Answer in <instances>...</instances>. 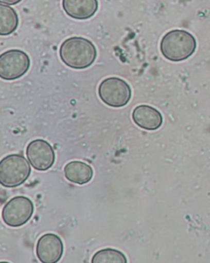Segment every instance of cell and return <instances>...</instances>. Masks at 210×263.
<instances>
[{
	"instance_id": "cell-1",
	"label": "cell",
	"mask_w": 210,
	"mask_h": 263,
	"mask_svg": "<svg viewBox=\"0 0 210 263\" xmlns=\"http://www.w3.org/2000/svg\"><path fill=\"white\" fill-rule=\"evenodd\" d=\"M59 56L65 65L77 70L91 67L97 58L95 45L83 37H71L63 41L59 49Z\"/></svg>"
},
{
	"instance_id": "cell-2",
	"label": "cell",
	"mask_w": 210,
	"mask_h": 263,
	"mask_svg": "<svg viewBox=\"0 0 210 263\" xmlns=\"http://www.w3.org/2000/svg\"><path fill=\"white\" fill-rule=\"evenodd\" d=\"M197 43L193 34L184 30H172L164 34L160 42L162 54L171 62H182L196 52Z\"/></svg>"
},
{
	"instance_id": "cell-3",
	"label": "cell",
	"mask_w": 210,
	"mask_h": 263,
	"mask_svg": "<svg viewBox=\"0 0 210 263\" xmlns=\"http://www.w3.org/2000/svg\"><path fill=\"white\" fill-rule=\"evenodd\" d=\"M31 167L28 161L21 154H11L0 162V183L7 188H15L26 182Z\"/></svg>"
},
{
	"instance_id": "cell-4",
	"label": "cell",
	"mask_w": 210,
	"mask_h": 263,
	"mask_svg": "<svg viewBox=\"0 0 210 263\" xmlns=\"http://www.w3.org/2000/svg\"><path fill=\"white\" fill-rule=\"evenodd\" d=\"M99 96L103 103L112 107H122L131 99V89L127 81L118 77H109L99 86Z\"/></svg>"
},
{
	"instance_id": "cell-5",
	"label": "cell",
	"mask_w": 210,
	"mask_h": 263,
	"mask_svg": "<svg viewBox=\"0 0 210 263\" xmlns=\"http://www.w3.org/2000/svg\"><path fill=\"white\" fill-rule=\"evenodd\" d=\"M34 214V204L30 198L16 196L11 198L4 205L2 211V219L7 226L20 227L30 221Z\"/></svg>"
},
{
	"instance_id": "cell-6",
	"label": "cell",
	"mask_w": 210,
	"mask_h": 263,
	"mask_svg": "<svg viewBox=\"0 0 210 263\" xmlns=\"http://www.w3.org/2000/svg\"><path fill=\"white\" fill-rule=\"evenodd\" d=\"M30 60L28 54L19 49L6 51L0 56V77L5 81H14L28 71Z\"/></svg>"
},
{
	"instance_id": "cell-7",
	"label": "cell",
	"mask_w": 210,
	"mask_h": 263,
	"mask_svg": "<svg viewBox=\"0 0 210 263\" xmlns=\"http://www.w3.org/2000/svg\"><path fill=\"white\" fill-rule=\"evenodd\" d=\"M26 153L30 165L39 172L49 170L55 164V150L46 140H33L26 147Z\"/></svg>"
},
{
	"instance_id": "cell-8",
	"label": "cell",
	"mask_w": 210,
	"mask_h": 263,
	"mask_svg": "<svg viewBox=\"0 0 210 263\" xmlns=\"http://www.w3.org/2000/svg\"><path fill=\"white\" fill-rule=\"evenodd\" d=\"M63 240L59 235L48 233L40 237L37 245V256L41 263H58L63 257Z\"/></svg>"
},
{
	"instance_id": "cell-9",
	"label": "cell",
	"mask_w": 210,
	"mask_h": 263,
	"mask_svg": "<svg viewBox=\"0 0 210 263\" xmlns=\"http://www.w3.org/2000/svg\"><path fill=\"white\" fill-rule=\"evenodd\" d=\"M134 123L146 130H156L161 127L164 122L163 116L159 110L150 105H139L132 112Z\"/></svg>"
},
{
	"instance_id": "cell-10",
	"label": "cell",
	"mask_w": 210,
	"mask_h": 263,
	"mask_svg": "<svg viewBox=\"0 0 210 263\" xmlns=\"http://www.w3.org/2000/svg\"><path fill=\"white\" fill-rule=\"evenodd\" d=\"M62 4L67 16L80 21L91 18L99 8L98 0H63Z\"/></svg>"
},
{
	"instance_id": "cell-11",
	"label": "cell",
	"mask_w": 210,
	"mask_h": 263,
	"mask_svg": "<svg viewBox=\"0 0 210 263\" xmlns=\"http://www.w3.org/2000/svg\"><path fill=\"white\" fill-rule=\"evenodd\" d=\"M64 176L70 182L83 185L92 180L94 171L85 162L73 161L64 166Z\"/></svg>"
},
{
	"instance_id": "cell-12",
	"label": "cell",
	"mask_w": 210,
	"mask_h": 263,
	"mask_svg": "<svg viewBox=\"0 0 210 263\" xmlns=\"http://www.w3.org/2000/svg\"><path fill=\"white\" fill-rule=\"evenodd\" d=\"M19 15L16 11L6 4H0V34L9 35L19 27Z\"/></svg>"
},
{
	"instance_id": "cell-13",
	"label": "cell",
	"mask_w": 210,
	"mask_h": 263,
	"mask_svg": "<svg viewBox=\"0 0 210 263\" xmlns=\"http://www.w3.org/2000/svg\"><path fill=\"white\" fill-rule=\"evenodd\" d=\"M91 263H128V258L122 252L117 249H100L94 254Z\"/></svg>"
},
{
	"instance_id": "cell-14",
	"label": "cell",
	"mask_w": 210,
	"mask_h": 263,
	"mask_svg": "<svg viewBox=\"0 0 210 263\" xmlns=\"http://www.w3.org/2000/svg\"><path fill=\"white\" fill-rule=\"evenodd\" d=\"M21 1H23V0H0V3L9 6V5H16V4H19Z\"/></svg>"
},
{
	"instance_id": "cell-15",
	"label": "cell",
	"mask_w": 210,
	"mask_h": 263,
	"mask_svg": "<svg viewBox=\"0 0 210 263\" xmlns=\"http://www.w3.org/2000/svg\"><path fill=\"white\" fill-rule=\"evenodd\" d=\"M0 263H10V262H8V261H1V262Z\"/></svg>"
}]
</instances>
